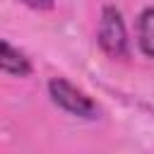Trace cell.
Returning a JSON list of instances; mask_svg holds the SVG:
<instances>
[{"label":"cell","instance_id":"6da1fadb","mask_svg":"<svg viewBox=\"0 0 154 154\" xmlns=\"http://www.w3.org/2000/svg\"><path fill=\"white\" fill-rule=\"evenodd\" d=\"M48 94H51L55 106H60L63 111H67L77 118H87V120L99 118V106L82 89H77L75 84H70L63 77H53L48 82Z\"/></svg>","mask_w":154,"mask_h":154},{"label":"cell","instance_id":"7a4b0ae2","mask_svg":"<svg viewBox=\"0 0 154 154\" xmlns=\"http://www.w3.org/2000/svg\"><path fill=\"white\" fill-rule=\"evenodd\" d=\"M99 46L111 58H125L128 55V31L120 12L113 5H106L101 10L99 19Z\"/></svg>","mask_w":154,"mask_h":154},{"label":"cell","instance_id":"3957f363","mask_svg":"<svg viewBox=\"0 0 154 154\" xmlns=\"http://www.w3.org/2000/svg\"><path fill=\"white\" fill-rule=\"evenodd\" d=\"M0 67H2L5 75H12V77H29L31 75L29 58L22 51L12 48L10 41H2L0 43Z\"/></svg>","mask_w":154,"mask_h":154},{"label":"cell","instance_id":"277c9868","mask_svg":"<svg viewBox=\"0 0 154 154\" xmlns=\"http://www.w3.org/2000/svg\"><path fill=\"white\" fill-rule=\"evenodd\" d=\"M137 41L144 55L154 58V7H147L137 22Z\"/></svg>","mask_w":154,"mask_h":154},{"label":"cell","instance_id":"5b68a950","mask_svg":"<svg viewBox=\"0 0 154 154\" xmlns=\"http://www.w3.org/2000/svg\"><path fill=\"white\" fill-rule=\"evenodd\" d=\"M24 5H29L31 10H51L55 5V0H19Z\"/></svg>","mask_w":154,"mask_h":154}]
</instances>
